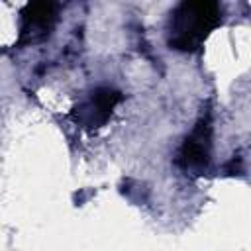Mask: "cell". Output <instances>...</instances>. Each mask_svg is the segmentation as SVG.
<instances>
[{"instance_id":"obj_2","label":"cell","mask_w":251,"mask_h":251,"mask_svg":"<svg viewBox=\"0 0 251 251\" xmlns=\"http://www.w3.org/2000/svg\"><path fill=\"white\" fill-rule=\"evenodd\" d=\"M124 100V94L114 86H98L88 92L73 108V120L84 129H98L102 127L114 114V108Z\"/></svg>"},{"instance_id":"obj_4","label":"cell","mask_w":251,"mask_h":251,"mask_svg":"<svg viewBox=\"0 0 251 251\" xmlns=\"http://www.w3.org/2000/svg\"><path fill=\"white\" fill-rule=\"evenodd\" d=\"M59 18V4L55 2H29L20 12V37L18 45H37L45 41Z\"/></svg>"},{"instance_id":"obj_3","label":"cell","mask_w":251,"mask_h":251,"mask_svg":"<svg viewBox=\"0 0 251 251\" xmlns=\"http://www.w3.org/2000/svg\"><path fill=\"white\" fill-rule=\"evenodd\" d=\"M210 155H212V124L210 118H200L194 129L184 137L176 153V165L186 175H202L210 165Z\"/></svg>"},{"instance_id":"obj_1","label":"cell","mask_w":251,"mask_h":251,"mask_svg":"<svg viewBox=\"0 0 251 251\" xmlns=\"http://www.w3.org/2000/svg\"><path fill=\"white\" fill-rule=\"evenodd\" d=\"M224 10L212 0H184L178 2L169 16L167 43L175 51H198L210 33L222 24Z\"/></svg>"}]
</instances>
